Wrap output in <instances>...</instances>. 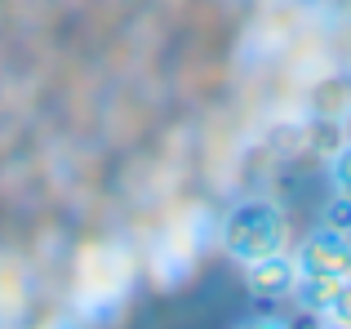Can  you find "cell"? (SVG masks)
<instances>
[{
    "mask_svg": "<svg viewBox=\"0 0 351 329\" xmlns=\"http://www.w3.org/2000/svg\"><path fill=\"white\" fill-rule=\"evenodd\" d=\"M285 241H289V227H285V214L271 200H240L223 218V249L245 267L280 254Z\"/></svg>",
    "mask_w": 351,
    "mask_h": 329,
    "instance_id": "1",
    "label": "cell"
},
{
    "mask_svg": "<svg viewBox=\"0 0 351 329\" xmlns=\"http://www.w3.org/2000/svg\"><path fill=\"white\" fill-rule=\"evenodd\" d=\"M293 263H298V271H311V276H351V241L334 232H316Z\"/></svg>",
    "mask_w": 351,
    "mask_h": 329,
    "instance_id": "2",
    "label": "cell"
},
{
    "mask_svg": "<svg viewBox=\"0 0 351 329\" xmlns=\"http://www.w3.org/2000/svg\"><path fill=\"white\" fill-rule=\"evenodd\" d=\"M249 289H254L258 298H285L293 294V280H298V263L289 258V254H271V258H258L249 263Z\"/></svg>",
    "mask_w": 351,
    "mask_h": 329,
    "instance_id": "3",
    "label": "cell"
},
{
    "mask_svg": "<svg viewBox=\"0 0 351 329\" xmlns=\"http://www.w3.org/2000/svg\"><path fill=\"white\" fill-rule=\"evenodd\" d=\"M343 280H347V276H311V271H298V280H293V298L302 303V312L325 316Z\"/></svg>",
    "mask_w": 351,
    "mask_h": 329,
    "instance_id": "4",
    "label": "cell"
},
{
    "mask_svg": "<svg viewBox=\"0 0 351 329\" xmlns=\"http://www.w3.org/2000/svg\"><path fill=\"white\" fill-rule=\"evenodd\" d=\"M325 321H329V325H343V329H351V276L343 280V285H338V294H334V303H329Z\"/></svg>",
    "mask_w": 351,
    "mask_h": 329,
    "instance_id": "5",
    "label": "cell"
},
{
    "mask_svg": "<svg viewBox=\"0 0 351 329\" xmlns=\"http://www.w3.org/2000/svg\"><path fill=\"white\" fill-rule=\"evenodd\" d=\"M325 232H334V236H351V200L338 196L334 205L325 209Z\"/></svg>",
    "mask_w": 351,
    "mask_h": 329,
    "instance_id": "6",
    "label": "cell"
},
{
    "mask_svg": "<svg viewBox=\"0 0 351 329\" xmlns=\"http://www.w3.org/2000/svg\"><path fill=\"white\" fill-rule=\"evenodd\" d=\"M334 182H338V196L351 200V143L338 147V156H334Z\"/></svg>",
    "mask_w": 351,
    "mask_h": 329,
    "instance_id": "7",
    "label": "cell"
},
{
    "mask_svg": "<svg viewBox=\"0 0 351 329\" xmlns=\"http://www.w3.org/2000/svg\"><path fill=\"white\" fill-rule=\"evenodd\" d=\"M236 329H289V325L276 321V316H254V321H245V325H236Z\"/></svg>",
    "mask_w": 351,
    "mask_h": 329,
    "instance_id": "8",
    "label": "cell"
},
{
    "mask_svg": "<svg viewBox=\"0 0 351 329\" xmlns=\"http://www.w3.org/2000/svg\"><path fill=\"white\" fill-rule=\"evenodd\" d=\"M343 134H347V143H351V107H347V116H343Z\"/></svg>",
    "mask_w": 351,
    "mask_h": 329,
    "instance_id": "9",
    "label": "cell"
},
{
    "mask_svg": "<svg viewBox=\"0 0 351 329\" xmlns=\"http://www.w3.org/2000/svg\"><path fill=\"white\" fill-rule=\"evenodd\" d=\"M320 329H343V325H320Z\"/></svg>",
    "mask_w": 351,
    "mask_h": 329,
    "instance_id": "10",
    "label": "cell"
}]
</instances>
